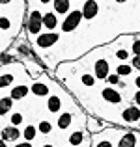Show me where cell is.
I'll return each instance as SVG.
<instances>
[{"instance_id":"6da1fadb","label":"cell","mask_w":140,"mask_h":147,"mask_svg":"<svg viewBox=\"0 0 140 147\" xmlns=\"http://www.w3.org/2000/svg\"><path fill=\"white\" fill-rule=\"evenodd\" d=\"M82 11L75 9V11H69L67 15H65L64 22H62V32H73V30H77V26L80 24V19H82Z\"/></svg>"},{"instance_id":"7a4b0ae2","label":"cell","mask_w":140,"mask_h":147,"mask_svg":"<svg viewBox=\"0 0 140 147\" xmlns=\"http://www.w3.org/2000/svg\"><path fill=\"white\" fill-rule=\"evenodd\" d=\"M41 28H43V15L37 9H34L30 13V19H28V32L32 36H36V34L41 32Z\"/></svg>"},{"instance_id":"3957f363","label":"cell","mask_w":140,"mask_h":147,"mask_svg":"<svg viewBox=\"0 0 140 147\" xmlns=\"http://www.w3.org/2000/svg\"><path fill=\"white\" fill-rule=\"evenodd\" d=\"M58 39H60V36L54 34V32L39 34L37 39H36V45H37V47H41V49H49V47H52L54 43H58Z\"/></svg>"},{"instance_id":"277c9868","label":"cell","mask_w":140,"mask_h":147,"mask_svg":"<svg viewBox=\"0 0 140 147\" xmlns=\"http://www.w3.org/2000/svg\"><path fill=\"white\" fill-rule=\"evenodd\" d=\"M93 73H95V78H108V73H110V63H108L105 58H101V60L95 61V65H93Z\"/></svg>"},{"instance_id":"5b68a950","label":"cell","mask_w":140,"mask_h":147,"mask_svg":"<svg viewBox=\"0 0 140 147\" xmlns=\"http://www.w3.org/2000/svg\"><path fill=\"white\" fill-rule=\"evenodd\" d=\"M99 13V4H97V0H86L84 2V6H82V15H84V19H93L95 15Z\"/></svg>"},{"instance_id":"8992f818","label":"cell","mask_w":140,"mask_h":147,"mask_svg":"<svg viewBox=\"0 0 140 147\" xmlns=\"http://www.w3.org/2000/svg\"><path fill=\"white\" fill-rule=\"evenodd\" d=\"M122 119L125 123H137L140 121V108L138 106H129L122 112Z\"/></svg>"},{"instance_id":"52a82bcc","label":"cell","mask_w":140,"mask_h":147,"mask_svg":"<svg viewBox=\"0 0 140 147\" xmlns=\"http://www.w3.org/2000/svg\"><path fill=\"white\" fill-rule=\"evenodd\" d=\"M101 95H103V99L107 100V102L110 104H120L122 102V93H118L116 90H112V88H103V91H101Z\"/></svg>"},{"instance_id":"ba28073f","label":"cell","mask_w":140,"mask_h":147,"mask_svg":"<svg viewBox=\"0 0 140 147\" xmlns=\"http://www.w3.org/2000/svg\"><path fill=\"white\" fill-rule=\"evenodd\" d=\"M43 26L49 30V32H52V30L58 26V17L54 13H50V11H49V13H45L43 15Z\"/></svg>"},{"instance_id":"9c48e42d","label":"cell","mask_w":140,"mask_h":147,"mask_svg":"<svg viewBox=\"0 0 140 147\" xmlns=\"http://www.w3.org/2000/svg\"><path fill=\"white\" fill-rule=\"evenodd\" d=\"M137 145V136L133 132H125L118 142V147H135Z\"/></svg>"},{"instance_id":"30bf717a","label":"cell","mask_w":140,"mask_h":147,"mask_svg":"<svg viewBox=\"0 0 140 147\" xmlns=\"http://www.w3.org/2000/svg\"><path fill=\"white\" fill-rule=\"evenodd\" d=\"M30 91H32L34 95H37V97H45V95H49V86L43 82H34L32 88H30Z\"/></svg>"},{"instance_id":"8fae6325","label":"cell","mask_w":140,"mask_h":147,"mask_svg":"<svg viewBox=\"0 0 140 147\" xmlns=\"http://www.w3.org/2000/svg\"><path fill=\"white\" fill-rule=\"evenodd\" d=\"M19 134H21V132H19L15 127H4V129H2V140L4 142H7V140H17Z\"/></svg>"},{"instance_id":"7c38bea8","label":"cell","mask_w":140,"mask_h":147,"mask_svg":"<svg viewBox=\"0 0 140 147\" xmlns=\"http://www.w3.org/2000/svg\"><path fill=\"white\" fill-rule=\"evenodd\" d=\"M47 108H49L50 114L58 112V110L62 108V100H60V97H56V95H50L49 100H47Z\"/></svg>"},{"instance_id":"4fadbf2b","label":"cell","mask_w":140,"mask_h":147,"mask_svg":"<svg viewBox=\"0 0 140 147\" xmlns=\"http://www.w3.org/2000/svg\"><path fill=\"white\" fill-rule=\"evenodd\" d=\"M28 95V86L21 84V86H15L11 90V99H24Z\"/></svg>"},{"instance_id":"5bb4252c","label":"cell","mask_w":140,"mask_h":147,"mask_svg":"<svg viewBox=\"0 0 140 147\" xmlns=\"http://www.w3.org/2000/svg\"><path fill=\"white\" fill-rule=\"evenodd\" d=\"M54 2V11L56 13H69V0H52Z\"/></svg>"},{"instance_id":"9a60e30c","label":"cell","mask_w":140,"mask_h":147,"mask_svg":"<svg viewBox=\"0 0 140 147\" xmlns=\"http://www.w3.org/2000/svg\"><path fill=\"white\" fill-rule=\"evenodd\" d=\"M11 102H13L11 97H2V100H0V115H6V112H10Z\"/></svg>"},{"instance_id":"2e32d148","label":"cell","mask_w":140,"mask_h":147,"mask_svg":"<svg viewBox=\"0 0 140 147\" xmlns=\"http://www.w3.org/2000/svg\"><path fill=\"white\" fill-rule=\"evenodd\" d=\"M131 73H133V65L123 63V65H118V67H116V75H120V76H129Z\"/></svg>"},{"instance_id":"e0dca14e","label":"cell","mask_w":140,"mask_h":147,"mask_svg":"<svg viewBox=\"0 0 140 147\" xmlns=\"http://www.w3.org/2000/svg\"><path fill=\"white\" fill-rule=\"evenodd\" d=\"M71 114H62L60 117H58V127L60 129H67L69 125H71Z\"/></svg>"},{"instance_id":"ac0fdd59","label":"cell","mask_w":140,"mask_h":147,"mask_svg":"<svg viewBox=\"0 0 140 147\" xmlns=\"http://www.w3.org/2000/svg\"><path fill=\"white\" fill-rule=\"evenodd\" d=\"M11 28V22H10V17L7 15H2V19H0V30H2V34L6 36V32Z\"/></svg>"},{"instance_id":"d6986e66","label":"cell","mask_w":140,"mask_h":147,"mask_svg":"<svg viewBox=\"0 0 140 147\" xmlns=\"http://www.w3.org/2000/svg\"><path fill=\"white\" fill-rule=\"evenodd\" d=\"M11 80H13V75H10V73H6V71H4V73H2V76H0V88L4 90L6 86H10V84H11Z\"/></svg>"},{"instance_id":"ffe728a7","label":"cell","mask_w":140,"mask_h":147,"mask_svg":"<svg viewBox=\"0 0 140 147\" xmlns=\"http://www.w3.org/2000/svg\"><path fill=\"white\" fill-rule=\"evenodd\" d=\"M22 136L26 138V142H30V140H34L36 138V127H32V125H28L24 129V132H22Z\"/></svg>"},{"instance_id":"44dd1931","label":"cell","mask_w":140,"mask_h":147,"mask_svg":"<svg viewBox=\"0 0 140 147\" xmlns=\"http://www.w3.org/2000/svg\"><path fill=\"white\" fill-rule=\"evenodd\" d=\"M80 142H82V134H80L79 130H77V132H73L71 136H69V145L75 147V145H79Z\"/></svg>"},{"instance_id":"7402d4cb","label":"cell","mask_w":140,"mask_h":147,"mask_svg":"<svg viewBox=\"0 0 140 147\" xmlns=\"http://www.w3.org/2000/svg\"><path fill=\"white\" fill-rule=\"evenodd\" d=\"M80 82H82L86 88H90V86L95 84V76H93V75H82V76H80Z\"/></svg>"},{"instance_id":"603a6c76","label":"cell","mask_w":140,"mask_h":147,"mask_svg":"<svg viewBox=\"0 0 140 147\" xmlns=\"http://www.w3.org/2000/svg\"><path fill=\"white\" fill-rule=\"evenodd\" d=\"M37 130H39L41 134H49V132H52V125H50L49 121H41L39 127H37Z\"/></svg>"},{"instance_id":"cb8c5ba5","label":"cell","mask_w":140,"mask_h":147,"mask_svg":"<svg viewBox=\"0 0 140 147\" xmlns=\"http://www.w3.org/2000/svg\"><path fill=\"white\" fill-rule=\"evenodd\" d=\"M22 121H24V115H22V114H13V115H11V125H13V127L21 125Z\"/></svg>"},{"instance_id":"d4e9b609","label":"cell","mask_w":140,"mask_h":147,"mask_svg":"<svg viewBox=\"0 0 140 147\" xmlns=\"http://www.w3.org/2000/svg\"><path fill=\"white\" fill-rule=\"evenodd\" d=\"M116 58L118 60H129V52H127V49H120V50H116Z\"/></svg>"},{"instance_id":"484cf974","label":"cell","mask_w":140,"mask_h":147,"mask_svg":"<svg viewBox=\"0 0 140 147\" xmlns=\"http://www.w3.org/2000/svg\"><path fill=\"white\" fill-rule=\"evenodd\" d=\"M108 84H118L120 82V75H108Z\"/></svg>"},{"instance_id":"4316f807","label":"cell","mask_w":140,"mask_h":147,"mask_svg":"<svg viewBox=\"0 0 140 147\" xmlns=\"http://www.w3.org/2000/svg\"><path fill=\"white\" fill-rule=\"evenodd\" d=\"M131 65H133L135 69H138V71H140V56H135L133 60H131Z\"/></svg>"},{"instance_id":"83f0119b","label":"cell","mask_w":140,"mask_h":147,"mask_svg":"<svg viewBox=\"0 0 140 147\" xmlns=\"http://www.w3.org/2000/svg\"><path fill=\"white\" fill-rule=\"evenodd\" d=\"M133 52L137 54V56H140V39H138V41H135V43H133Z\"/></svg>"},{"instance_id":"f1b7e54d","label":"cell","mask_w":140,"mask_h":147,"mask_svg":"<svg viewBox=\"0 0 140 147\" xmlns=\"http://www.w3.org/2000/svg\"><path fill=\"white\" fill-rule=\"evenodd\" d=\"M95 147H112V142L110 140H103V142H99Z\"/></svg>"},{"instance_id":"f546056e","label":"cell","mask_w":140,"mask_h":147,"mask_svg":"<svg viewBox=\"0 0 140 147\" xmlns=\"http://www.w3.org/2000/svg\"><path fill=\"white\" fill-rule=\"evenodd\" d=\"M135 102L138 104V108H140V90L137 91V93H135Z\"/></svg>"},{"instance_id":"4dcf8cb0","label":"cell","mask_w":140,"mask_h":147,"mask_svg":"<svg viewBox=\"0 0 140 147\" xmlns=\"http://www.w3.org/2000/svg\"><path fill=\"white\" fill-rule=\"evenodd\" d=\"M15 147H32V144H30V142H24V144H17Z\"/></svg>"},{"instance_id":"1f68e13d","label":"cell","mask_w":140,"mask_h":147,"mask_svg":"<svg viewBox=\"0 0 140 147\" xmlns=\"http://www.w3.org/2000/svg\"><path fill=\"white\" fill-rule=\"evenodd\" d=\"M135 84H137V88L140 90V76H137V80H135Z\"/></svg>"},{"instance_id":"d6a6232c","label":"cell","mask_w":140,"mask_h":147,"mask_svg":"<svg viewBox=\"0 0 140 147\" xmlns=\"http://www.w3.org/2000/svg\"><path fill=\"white\" fill-rule=\"evenodd\" d=\"M7 4H11V0H2V6H7Z\"/></svg>"},{"instance_id":"836d02e7","label":"cell","mask_w":140,"mask_h":147,"mask_svg":"<svg viewBox=\"0 0 140 147\" xmlns=\"http://www.w3.org/2000/svg\"><path fill=\"white\" fill-rule=\"evenodd\" d=\"M0 147H7V145H6V142H4V140L0 142Z\"/></svg>"},{"instance_id":"e575fe53","label":"cell","mask_w":140,"mask_h":147,"mask_svg":"<svg viewBox=\"0 0 140 147\" xmlns=\"http://www.w3.org/2000/svg\"><path fill=\"white\" fill-rule=\"evenodd\" d=\"M39 2H41V4H49L50 0H39Z\"/></svg>"},{"instance_id":"d590c367","label":"cell","mask_w":140,"mask_h":147,"mask_svg":"<svg viewBox=\"0 0 140 147\" xmlns=\"http://www.w3.org/2000/svg\"><path fill=\"white\" fill-rule=\"evenodd\" d=\"M116 2H118V4H123V2H127V0H116Z\"/></svg>"},{"instance_id":"8d00e7d4","label":"cell","mask_w":140,"mask_h":147,"mask_svg":"<svg viewBox=\"0 0 140 147\" xmlns=\"http://www.w3.org/2000/svg\"><path fill=\"white\" fill-rule=\"evenodd\" d=\"M43 147H54V145H43Z\"/></svg>"},{"instance_id":"74e56055","label":"cell","mask_w":140,"mask_h":147,"mask_svg":"<svg viewBox=\"0 0 140 147\" xmlns=\"http://www.w3.org/2000/svg\"><path fill=\"white\" fill-rule=\"evenodd\" d=\"M69 147H73V145H69Z\"/></svg>"}]
</instances>
